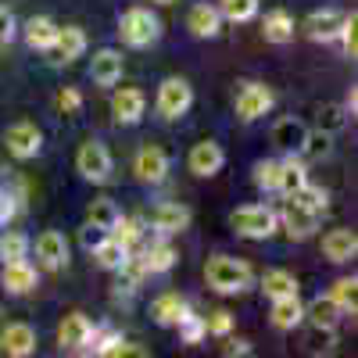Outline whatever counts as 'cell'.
<instances>
[{"mask_svg": "<svg viewBox=\"0 0 358 358\" xmlns=\"http://www.w3.org/2000/svg\"><path fill=\"white\" fill-rule=\"evenodd\" d=\"M111 236H115V241H122L129 251L140 244V236H143V222L140 219H122V215H118V222L111 226Z\"/></svg>", "mask_w": 358, "mask_h": 358, "instance_id": "8d00e7d4", "label": "cell"}, {"mask_svg": "<svg viewBox=\"0 0 358 358\" xmlns=\"http://www.w3.org/2000/svg\"><path fill=\"white\" fill-rule=\"evenodd\" d=\"M4 143H8V151H11L18 162H29V158H36V155H40L43 133H40L33 122H15V126H8Z\"/></svg>", "mask_w": 358, "mask_h": 358, "instance_id": "ba28073f", "label": "cell"}, {"mask_svg": "<svg viewBox=\"0 0 358 358\" xmlns=\"http://www.w3.org/2000/svg\"><path fill=\"white\" fill-rule=\"evenodd\" d=\"M187 165H190V172H194V176L212 179V176H219V172H222V165H226V151H222V147H219L215 140H201V143H194V147H190Z\"/></svg>", "mask_w": 358, "mask_h": 358, "instance_id": "9c48e42d", "label": "cell"}, {"mask_svg": "<svg viewBox=\"0 0 358 358\" xmlns=\"http://www.w3.org/2000/svg\"><path fill=\"white\" fill-rule=\"evenodd\" d=\"M330 147H334V133H326V129H315V133H305V143H301V158H326L330 155Z\"/></svg>", "mask_w": 358, "mask_h": 358, "instance_id": "d6a6232c", "label": "cell"}, {"mask_svg": "<svg viewBox=\"0 0 358 358\" xmlns=\"http://www.w3.org/2000/svg\"><path fill=\"white\" fill-rule=\"evenodd\" d=\"M118 36H122V43H129V47H151L162 36V22L147 8H129L122 15V22H118Z\"/></svg>", "mask_w": 358, "mask_h": 358, "instance_id": "3957f363", "label": "cell"}, {"mask_svg": "<svg viewBox=\"0 0 358 358\" xmlns=\"http://www.w3.org/2000/svg\"><path fill=\"white\" fill-rule=\"evenodd\" d=\"M15 219V197L8 190H0V226H8Z\"/></svg>", "mask_w": 358, "mask_h": 358, "instance_id": "bcb514c9", "label": "cell"}, {"mask_svg": "<svg viewBox=\"0 0 358 358\" xmlns=\"http://www.w3.org/2000/svg\"><path fill=\"white\" fill-rule=\"evenodd\" d=\"M273 326L276 330H294V326L305 322V305L297 294H287V297H273Z\"/></svg>", "mask_w": 358, "mask_h": 358, "instance_id": "cb8c5ba5", "label": "cell"}, {"mask_svg": "<svg viewBox=\"0 0 358 358\" xmlns=\"http://www.w3.org/2000/svg\"><path fill=\"white\" fill-rule=\"evenodd\" d=\"M341 122H344V111H341L337 104H330V108H322V111H319V129L334 133V129H337Z\"/></svg>", "mask_w": 358, "mask_h": 358, "instance_id": "ee69618b", "label": "cell"}, {"mask_svg": "<svg viewBox=\"0 0 358 358\" xmlns=\"http://www.w3.org/2000/svg\"><path fill=\"white\" fill-rule=\"evenodd\" d=\"M0 351L11 358H29L36 351V330L29 322H8L0 334Z\"/></svg>", "mask_w": 358, "mask_h": 358, "instance_id": "7c38bea8", "label": "cell"}, {"mask_svg": "<svg viewBox=\"0 0 358 358\" xmlns=\"http://www.w3.org/2000/svg\"><path fill=\"white\" fill-rule=\"evenodd\" d=\"M179 337H183V344H201L204 337H208V330H204V319L201 315H194L190 308L183 312V315H179Z\"/></svg>", "mask_w": 358, "mask_h": 358, "instance_id": "e575fe53", "label": "cell"}, {"mask_svg": "<svg viewBox=\"0 0 358 358\" xmlns=\"http://www.w3.org/2000/svg\"><path fill=\"white\" fill-rule=\"evenodd\" d=\"M204 330L212 334V337H229V334H233V315H229L226 308L212 312V315L204 319Z\"/></svg>", "mask_w": 358, "mask_h": 358, "instance_id": "60d3db41", "label": "cell"}, {"mask_svg": "<svg viewBox=\"0 0 358 358\" xmlns=\"http://www.w3.org/2000/svg\"><path fill=\"white\" fill-rule=\"evenodd\" d=\"M18 33V22H15V11L0 4V47H8Z\"/></svg>", "mask_w": 358, "mask_h": 358, "instance_id": "7bdbcfd3", "label": "cell"}, {"mask_svg": "<svg viewBox=\"0 0 358 358\" xmlns=\"http://www.w3.org/2000/svg\"><path fill=\"white\" fill-rule=\"evenodd\" d=\"M322 255L330 258V262H351L355 255H358V236H355V229H330L322 236Z\"/></svg>", "mask_w": 358, "mask_h": 358, "instance_id": "44dd1931", "label": "cell"}, {"mask_svg": "<svg viewBox=\"0 0 358 358\" xmlns=\"http://www.w3.org/2000/svg\"><path fill=\"white\" fill-rule=\"evenodd\" d=\"M136 262H140V268H143V276H147V273L158 276V273H169V268L179 262V251H176V248L165 241V236H162V241L147 244V248H143V255H140Z\"/></svg>", "mask_w": 358, "mask_h": 358, "instance_id": "e0dca14e", "label": "cell"}, {"mask_svg": "<svg viewBox=\"0 0 358 358\" xmlns=\"http://www.w3.org/2000/svg\"><path fill=\"white\" fill-rule=\"evenodd\" d=\"M151 226L158 236H176L190 226V208L179 204V201H162L155 212H151Z\"/></svg>", "mask_w": 358, "mask_h": 358, "instance_id": "30bf717a", "label": "cell"}, {"mask_svg": "<svg viewBox=\"0 0 358 358\" xmlns=\"http://www.w3.org/2000/svg\"><path fill=\"white\" fill-rule=\"evenodd\" d=\"M355 29H358V15H344V25H341V36L337 40H344V54L348 57H358V33H355Z\"/></svg>", "mask_w": 358, "mask_h": 358, "instance_id": "b9f144b4", "label": "cell"}, {"mask_svg": "<svg viewBox=\"0 0 358 358\" xmlns=\"http://www.w3.org/2000/svg\"><path fill=\"white\" fill-rule=\"evenodd\" d=\"M204 280L215 294H241L251 287V265L229 255H215L204 265Z\"/></svg>", "mask_w": 358, "mask_h": 358, "instance_id": "6da1fadb", "label": "cell"}, {"mask_svg": "<svg viewBox=\"0 0 358 358\" xmlns=\"http://www.w3.org/2000/svg\"><path fill=\"white\" fill-rule=\"evenodd\" d=\"M22 33H25V43L33 47V50H50L54 47V36H57V25L47 15H36V18L25 22Z\"/></svg>", "mask_w": 358, "mask_h": 358, "instance_id": "83f0119b", "label": "cell"}, {"mask_svg": "<svg viewBox=\"0 0 358 358\" xmlns=\"http://www.w3.org/2000/svg\"><path fill=\"white\" fill-rule=\"evenodd\" d=\"M143 111H147V97L140 94V90H133V86H122L111 97V115H115L118 126H136L143 118Z\"/></svg>", "mask_w": 358, "mask_h": 358, "instance_id": "8fae6325", "label": "cell"}, {"mask_svg": "<svg viewBox=\"0 0 358 358\" xmlns=\"http://www.w3.org/2000/svg\"><path fill=\"white\" fill-rule=\"evenodd\" d=\"M305 315L312 319V326H315V330H334V326L341 322V315H344V312H341V305L334 301L330 294H326V297L319 294L315 301L305 308Z\"/></svg>", "mask_w": 358, "mask_h": 358, "instance_id": "4316f807", "label": "cell"}, {"mask_svg": "<svg viewBox=\"0 0 358 358\" xmlns=\"http://www.w3.org/2000/svg\"><path fill=\"white\" fill-rule=\"evenodd\" d=\"M36 258L43 268H50V273H57V268L69 265V241L57 229H47L36 236Z\"/></svg>", "mask_w": 358, "mask_h": 358, "instance_id": "4fadbf2b", "label": "cell"}, {"mask_svg": "<svg viewBox=\"0 0 358 358\" xmlns=\"http://www.w3.org/2000/svg\"><path fill=\"white\" fill-rule=\"evenodd\" d=\"M54 62L57 65H72L76 57L86 54V33L79 25H65V29H57V36H54Z\"/></svg>", "mask_w": 358, "mask_h": 358, "instance_id": "9a60e30c", "label": "cell"}, {"mask_svg": "<svg viewBox=\"0 0 358 358\" xmlns=\"http://www.w3.org/2000/svg\"><path fill=\"white\" fill-rule=\"evenodd\" d=\"M29 255V236L25 233H4L0 236V258L4 262H18V258H25Z\"/></svg>", "mask_w": 358, "mask_h": 358, "instance_id": "74e56055", "label": "cell"}, {"mask_svg": "<svg viewBox=\"0 0 358 358\" xmlns=\"http://www.w3.org/2000/svg\"><path fill=\"white\" fill-rule=\"evenodd\" d=\"M290 197H297V201H301V204H308V208H315V212H319V215L326 212V201H330V194H326L322 187H312V183H305L301 190H297V194H290Z\"/></svg>", "mask_w": 358, "mask_h": 358, "instance_id": "f35d334b", "label": "cell"}, {"mask_svg": "<svg viewBox=\"0 0 358 358\" xmlns=\"http://www.w3.org/2000/svg\"><path fill=\"white\" fill-rule=\"evenodd\" d=\"M262 290H265V297H287V294H297V280L287 268H268L262 276Z\"/></svg>", "mask_w": 358, "mask_h": 358, "instance_id": "4dcf8cb0", "label": "cell"}, {"mask_svg": "<svg viewBox=\"0 0 358 358\" xmlns=\"http://www.w3.org/2000/svg\"><path fill=\"white\" fill-rule=\"evenodd\" d=\"M90 330H94V322L83 312H72V315H65L62 326H57V344H62V351H83L86 341H90Z\"/></svg>", "mask_w": 358, "mask_h": 358, "instance_id": "2e32d148", "label": "cell"}, {"mask_svg": "<svg viewBox=\"0 0 358 358\" xmlns=\"http://www.w3.org/2000/svg\"><path fill=\"white\" fill-rule=\"evenodd\" d=\"M57 104H62V111H65V115H76V111L83 108L79 90H72V86H69V90H62V97H57Z\"/></svg>", "mask_w": 358, "mask_h": 358, "instance_id": "f6af8a7d", "label": "cell"}, {"mask_svg": "<svg viewBox=\"0 0 358 358\" xmlns=\"http://www.w3.org/2000/svg\"><path fill=\"white\" fill-rule=\"evenodd\" d=\"M262 33H265L268 43H290V40H294V18H290L283 8L268 11L265 22H262Z\"/></svg>", "mask_w": 358, "mask_h": 358, "instance_id": "f1b7e54d", "label": "cell"}, {"mask_svg": "<svg viewBox=\"0 0 358 358\" xmlns=\"http://www.w3.org/2000/svg\"><path fill=\"white\" fill-rule=\"evenodd\" d=\"M229 226L236 236L244 241H268L276 229H280V219L268 204H241L229 212Z\"/></svg>", "mask_w": 358, "mask_h": 358, "instance_id": "7a4b0ae2", "label": "cell"}, {"mask_svg": "<svg viewBox=\"0 0 358 358\" xmlns=\"http://www.w3.org/2000/svg\"><path fill=\"white\" fill-rule=\"evenodd\" d=\"M226 355H251V344L248 341H229L226 344Z\"/></svg>", "mask_w": 358, "mask_h": 358, "instance_id": "7dc6e473", "label": "cell"}, {"mask_svg": "<svg viewBox=\"0 0 358 358\" xmlns=\"http://www.w3.org/2000/svg\"><path fill=\"white\" fill-rule=\"evenodd\" d=\"M118 208H115V201H108V197H97L94 204H90V212H86V219H90V226L94 229H101V233H111V226L118 222Z\"/></svg>", "mask_w": 358, "mask_h": 358, "instance_id": "1f68e13d", "label": "cell"}, {"mask_svg": "<svg viewBox=\"0 0 358 358\" xmlns=\"http://www.w3.org/2000/svg\"><path fill=\"white\" fill-rule=\"evenodd\" d=\"M190 104H194V90H190L187 79L172 76V79H165V83L158 86V101H155V108H158L162 118H169V122L183 118V115L190 111Z\"/></svg>", "mask_w": 358, "mask_h": 358, "instance_id": "277c9868", "label": "cell"}, {"mask_svg": "<svg viewBox=\"0 0 358 358\" xmlns=\"http://www.w3.org/2000/svg\"><path fill=\"white\" fill-rule=\"evenodd\" d=\"M308 183V169H305V162H301V155H287L283 162H280V176H276V190L283 194V197H290V194H297Z\"/></svg>", "mask_w": 358, "mask_h": 358, "instance_id": "603a6c76", "label": "cell"}, {"mask_svg": "<svg viewBox=\"0 0 358 358\" xmlns=\"http://www.w3.org/2000/svg\"><path fill=\"white\" fill-rule=\"evenodd\" d=\"M129 255H133V251H129L122 241H115L111 233L97 236V244H94V258H97L101 268H108V273H118V268L129 262Z\"/></svg>", "mask_w": 358, "mask_h": 358, "instance_id": "7402d4cb", "label": "cell"}, {"mask_svg": "<svg viewBox=\"0 0 358 358\" xmlns=\"http://www.w3.org/2000/svg\"><path fill=\"white\" fill-rule=\"evenodd\" d=\"M305 133H308V126L301 122V118H280V122L273 126V143L287 155H297L301 143H305Z\"/></svg>", "mask_w": 358, "mask_h": 358, "instance_id": "d4e9b609", "label": "cell"}, {"mask_svg": "<svg viewBox=\"0 0 358 358\" xmlns=\"http://www.w3.org/2000/svg\"><path fill=\"white\" fill-rule=\"evenodd\" d=\"M273 104H276V97L265 83H244L241 94H236V115H241L244 122H255V118L268 115Z\"/></svg>", "mask_w": 358, "mask_h": 358, "instance_id": "52a82bcc", "label": "cell"}, {"mask_svg": "<svg viewBox=\"0 0 358 358\" xmlns=\"http://www.w3.org/2000/svg\"><path fill=\"white\" fill-rule=\"evenodd\" d=\"M219 15L229 22H251L258 15V0H219Z\"/></svg>", "mask_w": 358, "mask_h": 358, "instance_id": "836d02e7", "label": "cell"}, {"mask_svg": "<svg viewBox=\"0 0 358 358\" xmlns=\"http://www.w3.org/2000/svg\"><path fill=\"white\" fill-rule=\"evenodd\" d=\"M276 176H280V162H258L255 165V187L258 190H276Z\"/></svg>", "mask_w": 358, "mask_h": 358, "instance_id": "ab89813d", "label": "cell"}, {"mask_svg": "<svg viewBox=\"0 0 358 358\" xmlns=\"http://www.w3.org/2000/svg\"><path fill=\"white\" fill-rule=\"evenodd\" d=\"M187 308H190V305H187L179 294H162V297H155L151 315H155V322H158V326H176V322H179V315H183Z\"/></svg>", "mask_w": 358, "mask_h": 358, "instance_id": "f546056e", "label": "cell"}, {"mask_svg": "<svg viewBox=\"0 0 358 358\" xmlns=\"http://www.w3.org/2000/svg\"><path fill=\"white\" fill-rule=\"evenodd\" d=\"M90 79H94L97 86H115L118 79H122V54L104 47L94 54V62H90Z\"/></svg>", "mask_w": 358, "mask_h": 358, "instance_id": "d6986e66", "label": "cell"}, {"mask_svg": "<svg viewBox=\"0 0 358 358\" xmlns=\"http://www.w3.org/2000/svg\"><path fill=\"white\" fill-rule=\"evenodd\" d=\"M276 219L290 233V241H308V236L319 229V212L308 208V204H301L297 197H287L283 212H276Z\"/></svg>", "mask_w": 358, "mask_h": 358, "instance_id": "5b68a950", "label": "cell"}, {"mask_svg": "<svg viewBox=\"0 0 358 358\" xmlns=\"http://www.w3.org/2000/svg\"><path fill=\"white\" fill-rule=\"evenodd\" d=\"M155 4H172V0H155Z\"/></svg>", "mask_w": 358, "mask_h": 358, "instance_id": "c3c4849f", "label": "cell"}, {"mask_svg": "<svg viewBox=\"0 0 358 358\" xmlns=\"http://www.w3.org/2000/svg\"><path fill=\"white\" fill-rule=\"evenodd\" d=\"M355 294H358V280H355V276L337 280V283H334V290H330V297L341 305V312H344V315H355Z\"/></svg>", "mask_w": 358, "mask_h": 358, "instance_id": "d590c367", "label": "cell"}, {"mask_svg": "<svg viewBox=\"0 0 358 358\" xmlns=\"http://www.w3.org/2000/svg\"><path fill=\"white\" fill-rule=\"evenodd\" d=\"M76 169L83 172V179H90V183H108L111 179V151L101 140H86L76 155Z\"/></svg>", "mask_w": 358, "mask_h": 358, "instance_id": "8992f818", "label": "cell"}, {"mask_svg": "<svg viewBox=\"0 0 358 358\" xmlns=\"http://www.w3.org/2000/svg\"><path fill=\"white\" fill-rule=\"evenodd\" d=\"M187 29H190L197 40L219 36V33H222V15H219V8H212V4H194L190 15H187Z\"/></svg>", "mask_w": 358, "mask_h": 358, "instance_id": "ffe728a7", "label": "cell"}, {"mask_svg": "<svg viewBox=\"0 0 358 358\" xmlns=\"http://www.w3.org/2000/svg\"><path fill=\"white\" fill-rule=\"evenodd\" d=\"M341 25H344V15L334 11V8H322V11H312L305 29H308V36L315 43H334L341 36Z\"/></svg>", "mask_w": 358, "mask_h": 358, "instance_id": "ac0fdd59", "label": "cell"}, {"mask_svg": "<svg viewBox=\"0 0 358 358\" xmlns=\"http://www.w3.org/2000/svg\"><path fill=\"white\" fill-rule=\"evenodd\" d=\"M133 172H136V179H143V183H162L165 172H169V155L162 151V147L147 143V147H140V151H136Z\"/></svg>", "mask_w": 358, "mask_h": 358, "instance_id": "5bb4252c", "label": "cell"}, {"mask_svg": "<svg viewBox=\"0 0 358 358\" xmlns=\"http://www.w3.org/2000/svg\"><path fill=\"white\" fill-rule=\"evenodd\" d=\"M0 280H4L8 294H29L36 287V268L29 265L25 258L18 262H4V273H0Z\"/></svg>", "mask_w": 358, "mask_h": 358, "instance_id": "484cf974", "label": "cell"}]
</instances>
